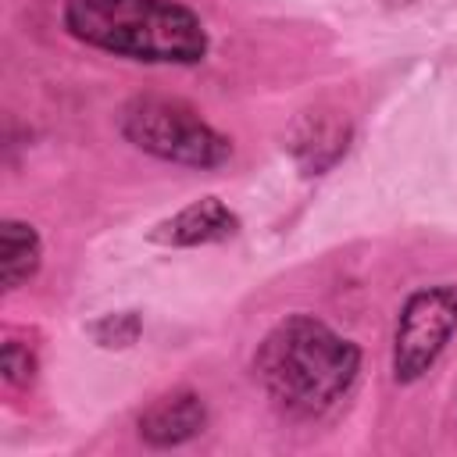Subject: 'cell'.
I'll list each match as a JSON object with an SVG mask.
<instances>
[{
    "mask_svg": "<svg viewBox=\"0 0 457 457\" xmlns=\"http://www.w3.org/2000/svg\"><path fill=\"white\" fill-rule=\"evenodd\" d=\"M64 32L93 50L143 64H200L207 29L182 0H64Z\"/></svg>",
    "mask_w": 457,
    "mask_h": 457,
    "instance_id": "obj_2",
    "label": "cell"
},
{
    "mask_svg": "<svg viewBox=\"0 0 457 457\" xmlns=\"http://www.w3.org/2000/svg\"><path fill=\"white\" fill-rule=\"evenodd\" d=\"M118 132L136 150L182 168H218L232 157L228 136H221L193 104L179 96H132L118 111Z\"/></svg>",
    "mask_w": 457,
    "mask_h": 457,
    "instance_id": "obj_3",
    "label": "cell"
},
{
    "mask_svg": "<svg viewBox=\"0 0 457 457\" xmlns=\"http://www.w3.org/2000/svg\"><path fill=\"white\" fill-rule=\"evenodd\" d=\"M0 375L14 389L29 386L36 378V353H32V346H25L18 339H7L4 350H0Z\"/></svg>",
    "mask_w": 457,
    "mask_h": 457,
    "instance_id": "obj_10",
    "label": "cell"
},
{
    "mask_svg": "<svg viewBox=\"0 0 457 457\" xmlns=\"http://www.w3.org/2000/svg\"><path fill=\"white\" fill-rule=\"evenodd\" d=\"M361 346L314 314L282 318L253 353V378L293 418L332 411L357 382Z\"/></svg>",
    "mask_w": 457,
    "mask_h": 457,
    "instance_id": "obj_1",
    "label": "cell"
},
{
    "mask_svg": "<svg viewBox=\"0 0 457 457\" xmlns=\"http://www.w3.org/2000/svg\"><path fill=\"white\" fill-rule=\"evenodd\" d=\"M43 264V239L29 221L4 218L0 221V282L7 293L25 286Z\"/></svg>",
    "mask_w": 457,
    "mask_h": 457,
    "instance_id": "obj_8",
    "label": "cell"
},
{
    "mask_svg": "<svg viewBox=\"0 0 457 457\" xmlns=\"http://www.w3.org/2000/svg\"><path fill=\"white\" fill-rule=\"evenodd\" d=\"M382 4H389V7H411V4H418V0H382Z\"/></svg>",
    "mask_w": 457,
    "mask_h": 457,
    "instance_id": "obj_11",
    "label": "cell"
},
{
    "mask_svg": "<svg viewBox=\"0 0 457 457\" xmlns=\"http://www.w3.org/2000/svg\"><path fill=\"white\" fill-rule=\"evenodd\" d=\"M143 332V318L136 311H118V314H104L89 325V336L96 339V346L104 350H129Z\"/></svg>",
    "mask_w": 457,
    "mask_h": 457,
    "instance_id": "obj_9",
    "label": "cell"
},
{
    "mask_svg": "<svg viewBox=\"0 0 457 457\" xmlns=\"http://www.w3.org/2000/svg\"><path fill=\"white\" fill-rule=\"evenodd\" d=\"M204 428H207V403L193 389H171V393L157 396L136 421L139 439L154 450L182 446V443L196 439Z\"/></svg>",
    "mask_w": 457,
    "mask_h": 457,
    "instance_id": "obj_6",
    "label": "cell"
},
{
    "mask_svg": "<svg viewBox=\"0 0 457 457\" xmlns=\"http://www.w3.org/2000/svg\"><path fill=\"white\" fill-rule=\"evenodd\" d=\"M457 332V289L453 286H421L414 289L393 328V378L411 386L432 371L439 353Z\"/></svg>",
    "mask_w": 457,
    "mask_h": 457,
    "instance_id": "obj_4",
    "label": "cell"
},
{
    "mask_svg": "<svg viewBox=\"0 0 457 457\" xmlns=\"http://www.w3.org/2000/svg\"><path fill=\"white\" fill-rule=\"evenodd\" d=\"M239 232L236 211L218 200V196H200L175 211L171 218L157 221L150 228V239L161 246H207V243H225Z\"/></svg>",
    "mask_w": 457,
    "mask_h": 457,
    "instance_id": "obj_7",
    "label": "cell"
},
{
    "mask_svg": "<svg viewBox=\"0 0 457 457\" xmlns=\"http://www.w3.org/2000/svg\"><path fill=\"white\" fill-rule=\"evenodd\" d=\"M350 139H353V125L346 114L314 107L296 118L289 132V154L303 175H325L332 164L343 161V154L350 150Z\"/></svg>",
    "mask_w": 457,
    "mask_h": 457,
    "instance_id": "obj_5",
    "label": "cell"
}]
</instances>
